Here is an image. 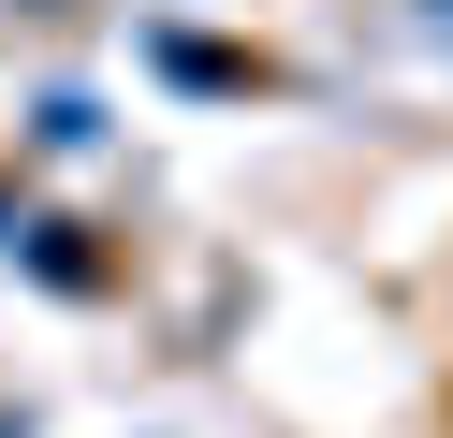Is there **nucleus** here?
<instances>
[{
  "label": "nucleus",
  "mask_w": 453,
  "mask_h": 438,
  "mask_svg": "<svg viewBox=\"0 0 453 438\" xmlns=\"http://www.w3.org/2000/svg\"><path fill=\"white\" fill-rule=\"evenodd\" d=\"M0 249L30 263L44 292H103V249H88V219H59V204H15V234H0Z\"/></svg>",
  "instance_id": "1"
},
{
  "label": "nucleus",
  "mask_w": 453,
  "mask_h": 438,
  "mask_svg": "<svg viewBox=\"0 0 453 438\" xmlns=\"http://www.w3.org/2000/svg\"><path fill=\"white\" fill-rule=\"evenodd\" d=\"M147 58H161V73H176V88H249V58H219V44H190V29H147Z\"/></svg>",
  "instance_id": "3"
},
{
  "label": "nucleus",
  "mask_w": 453,
  "mask_h": 438,
  "mask_svg": "<svg viewBox=\"0 0 453 438\" xmlns=\"http://www.w3.org/2000/svg\"><path fill=\"white\" fill-rule=\"evenodd\" d=\"M410 15H424V29H439V44H453V0H410Z\"/></svg>",
  "instance_id": "4"
},
{
  "label": "nucleus",
  "mask_w": 453,
  "mask_h": 438,
  "mask_svg": "<svg viewBox=\"0 0 453 438\" xmlns=\"http://www.w3.org/2000/svg\"><path fill=\"white\" fill-rule=\"evenodd\" d=\"M0 438H30V409H0Z\"/></svg>",
  "instance_id": "5"
},
{
  "label": "nucleus",
  "mask_w": 453,
  "mask_h": 438,
  "mask_svg": "<svg viewBox=\"0 0 453 438\" xmlns=\"http://www.w3.org/2000/svg\"><path fill=\"white\" fill-rule=\"evenodd\" d=\"M30 146H44V161H88V146H103V103H88V88H44V103H30Z\"/></svg>",
  "instance_id": "2"
}]
</instances>
